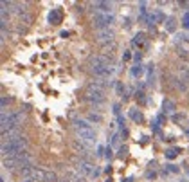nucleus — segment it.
Returning <instances> with one entry per match:
<instances>
[{
    "label": "nucleus",
    "mask_w": 189,
    "mask_h": 182,
    "mask_svg": "<svg viewBox=\"0 0 189 182\" xmlns=\"http://www.w3.org/2000/svg\"><path fill=\"white\" fill-rule=\"evenodd\" d=\"M88 70L97 79H108L113 74V58L106 54H94L88 58Z\"/></svg>",
    "instance_id": "obj_1"
},
{
    "label": "nucleus",
    "mask_w": 189,
    "mask_h": 182,
    "mask_svg": "<svg viewBox=\"0 0 189 182\" xmlns=\"http://www.w3.org/2000/svg\"><path fill=\"white\" fill-rule=\"evenodd\" d=\"M25 146H27V139L24 135H13V133H7V137H4L2 141V157H13V155H18L22 152H25Z\"/></svg>",
    "instance_id": "obj_2"
},
{
    "label": "nucleus",
    "mask_w": 189,
    "mask_h": 182,
    "mask_svg": "<svg viewBox=\"0 0 189 182\" xmlns=\"http://www.w3.org/2000/svg\"><path fill=\"white\" fill-rule=\"evenodd\" d=\"M104 85H106L104 79H97V81L88 83L85 92H83L85 99L92 105H101L104 101Z\"/></svg>",
    "instance_id": "obj_3"
},
{
    "label": "nucleus",
    "mask_w": 189,
    "mask_h": 182,
    "mask_svg": "<svg viewBox=\"0 0 189 182\" xmlns=\"http://www.w3.org/2000/svg\"><path fill=\"white\" fill-rule=\"evenodd\" d=\"M2 164H4L6 170H13V171L18 173L20 170L33 166V155H31L29 152H22V153H18V155L6 157V159L2 161Z\"/></svg>",
    "instance_id": "obj_4"
},
{
    "label": "nucleus",
    "mask_w": 189,
    "mask_h": 182,
    "mask_svg": "<svg viewBox=\"0 0 189 182\" xmlns=\"http://www.w3.org/2000/svg\"><path fill=\"white\" fill-rule=\"evenodd\" d=\"M74 130H76L77 137L85 142H95V139H97V133L92 128V124L85 119H74Z\"/></svg>",
    "instance_id": "obj_5"
},
{
    "label": "nucleus",
    "mask_w": 189,
    "mask_h": 182,
    "mask_svg": "<svg viewBox=\"0 0 189 182\" xmlns=\"http://www.w3.org/2000/svg\"><path fill=\"white\" fill-rule=\"evenodd\" d=\"M22 112H15V114H6L2 112V126H0V130H2V135H6V132L7 133H11V130L13 128H16L18 124L22 123Z\"/></svg>",
    "instance_id": "obj_6"
},
{
    "label": "nucleus",
    "mask_w": 189,
    "mask_h": 182,
    "mask_svg": "<svg viewBox=\"0 0 189 182\" xmlns=\"http://www.w3.org/2000/svg\"><path fill=\"white\" fill-rule=\"evenodd\" d=\"M113 22H115V18H113L112 13H99V11H94V15H92V26L97 29V31H101V29H110Z\"/></svg>",
    "instance_id": "obj_7"
},
{
    "label": "nucleus",
    "mask_w": 189,
    "mask_h": 182,
    "mask_svg": "<svg viewBox=\"0 0 189 182\" xmlns=\"http://www.w3.org/2000/svg\"><path fill=\"white\" fill-rule=\"evenodd\" d=\"M45 170H42V168H33L29 173L22 179V182H43L45 180Z\"/></svg>",
    "instance_id": "obj_8"
},
{
    "label": "nucleus",
    "mask_w": 189,
    "mask_h": 182,
    "mask_svg": "<svg viewBox=\"0 0 189 182\" xmlns=\"http://www.w3.org/2000/svg\"><path fill=\"white\" fill-rule=\"evenodd\" d=\"M47 20H49V24H51V26H58V24H61V20H63V11H61L60 7L51 9V11H49Z\"/></svg>",
    "instance_id": "obj_9"
},
{
    "label": "nucleus",
    "mask_w": 189,
    "mask_h": 182,
    "mask_svg": "<svg viewBox=\"0 0 189 182\" xmlns=\"http://www.w3.org/2000/svg\"><path fill=\"white\" fill-rule=\"evenodd\" d=\"M95 166H92L90 162H86V161H79V164H77V171L81 175H85V177H94Z\"/></svg>",
    "instance_id": "obj_10"
},
{
    "label": "nucleus",
    "mask_w": 189,
    "mask_h": 182,
    "mask_svg": "<svg viewBox=\"0 0 189 182\" xmlns=\"http://www.w3.org/2000/svg\"><path fill=\"white\" fill-rule=\"evenodd\" d=\"M95 38H97L99 42H112L113 40V31L112 29H101V31L95 33Z\"/></svg>",
    "instance_id": "obj_11"
},
{
    "label": "nucleus",
    "mask_w": 189,
    "mask_h": 182,
    "mask_svg": "<svg viewBox=\"0 0 189 182\" xmlns=\"http://www.w3.org/2000/svg\"><path fill=\"white\" fill-rule=\"evenodd\" d=\"M92 7H94L95 11H99V13H110V9H112V2H94Z\"/></svg>",
    "instance_id": "obj_12"
},
{
    "label": "nucleus",
    "mask_w": 189,
    "mask_h": 182,
    "mask_svg": "<svg viewBox=\"0 0 189 182\" xmlns=\"http://www.w3.org/2000/svg\"><path fill=\"white\" fill-rule=\"evenodd\" d=\"M128 115H130V119H131V121L139 123V124H141V123H144V115H142V112H141V110H137L135 106H133V108H130Z\"/></svg>",
    "instance_id": "obj_13"
},
{
    "label": "nucleus",
    "mask_w": 189,
    "mask_h": 182,
    "mask_svg": "<svg viewBox=\"0 0 189 182\" xmlns=\"http://www.w3.org/2000/svg\"><path fill=\"white\" fill-rule=\"evenodd\" d=\"M162 110H164V114H173L175 110H177V105L173 103L171 99H164V103H162Z\"/></svg>",
    "instance_id": "obj_14"
},
{
    "label": "nucleus",
    "mask_w": 189,
    "mask_h": 182,
    "mask_svg": "<svg viewBox=\"0 0 189 182\" xmlns=\"http://www.w3.org/2000/svg\"><path fill=\"white\" fill-rule=\"evenodd\" d=\"M144 44H146V35L144 33H137L131 40V45H137V47H142Z\"/></svg>",
    "instance_id": "obj_15"
},
{
    "label": "nucleus",
    "mask_w": 189,
    "mask_h": 182,
    "mask_svg": "<svg viewBox=\"0 0 189 182\" xmlns=\"http://www.w3.org/2000/svg\"><path fill=\"white\" fill-rule=\"evenodd\" d=\"M166 31L168 33H175L177 31V20L173 16H168V20H166Z\"/></svg>",
    "instance_id": "obj_16"
},
{
    "label": "nucleus",
    "mask_w": 189,
    "mask_h": 182,
    "mask_svg": "<svg viewBox=\"0 0 189 182\" xmlns=\"http://www.w3.org/2000/svg\"><path fill=\"white\" fill-rule=\"evenodd\" d=\"M153 83H155V65L148 63V85H153Z\"/></svg>",
    "instance_id": "obj_17"
},
{
    "label": "nucleus",
    "mask_w": 189,
    "mask_h": 182,
    "mask_svg": "<svg viewBox=\"0 0 189 182\" xmlns=\"http://www.w3.org/2000/svg\"><path fill=\"white\" fill-rule=\"evenodd\" d=\"M115 92H117V96H121L122 99H126V87L122 85V81H117V83H115Z\"/></svg>",
    "instance_id": "obj_18"
},
{
    "label": "nucleus",
    "mask_w": 189,
    "mask_h": 182,
    "mask_svg": "<svg viewBox=\"0 0 189 182\" xmlns=\"http://www.w3.org/2000/svg\"><path fill=\"white\" fill-rule=\"evenodd\" d=\"M86 121L101 123V121H103V117H101V114H97V112H88V114H86Z\"/></svg>",
    "instance_id": "obj_19"
},
{
    "label": "nucleus",
    "mask_w": 189,
    "mask_h": 182,
    "mask_svg": "<svg viewBox=\"0 0 189 182\" xmlns=\"http://www.w3.org/2000/svg\"><path fill=\"white\" fill-rule=\"evenodd\" d=\"M178 153H180V148H168V150H166V159L173 161Z\"/></svg>",
    "instance_id": "obj_20"
},
{
    "label": "nucleus",
    "mask_w": 189,
    "mask_h": 182,
    "mask_svg": "<svg viewBox=\"0 0 189 182\" xmlns=\"http://www.w3.org/2000/svg\"><path fill=\"white\" fill-rule=\"evenodd\" d=\"M130 72H131V76H133V78H139V76H142V72H144V67H142L141 63H139V65H133Z\"/></svg>",
    "instance_id": "obj_21"
},
{
    "label": "nucleus",
    "mask_w": 189,
    "mask_h": 182,
    "mask_svg": "<svg viewBox=\"0 0 189 182\" xmlns=\"http://www.w3.org/2000/svg\"><path fill=\"white\" fill-rule=\"evenodd\" d=\"M144 96H146L144 94V90H137V92H135V99H137L141 105H144L146 103V97H144Z\"/></svg>",
    "instance_id": "obj_22"
},
{
    "label": "nucleus",
    "mask_w": 189,
    "mask_h": 182,
    "mask_svg": "<svg viewBox=\"0 0 189 182\" xmlns=\"http://www.w3.org/2000/svg\"><path fill=\"white\" fill-rule=\"evenodd\" d=\"M126 153H128V146H121L119 150H117L115 157H117V159H124V157H126Z\"/></svg>",
    "instance_id": "obj_23"
},
{
    "label": "nucleus",
    "mask_w": 189,
    "mask_h": 182,
    "mask_svg": "<svg viewBox=\"0 0 189 182\" xmlns=\"http://www.w3.org/2000/svg\"><path fill=\"white\" fill-rule=\"evenodd\" d=\"M11 103V97H7V96H2V99H0V105H2V110L6 112V106Z\"/></svg>",
    "instance_id": "obj_24"
},
{
    "label": "nucleus",
    "mask_w": 189,
    "mask_h": 182,
    "mask_svg": "<svg viewBox=\"0 0 189 182\" xmlns=\"http://www.w3.org/2000/svg\"><path fill=\"white\" fill-rule=\"evenodd\" d=\"M166 168H168V170H166L164 173H178V171H180V170H178V168H177L175 164H168Z\"/></svg>",
    "instance_id": "obj_25"
},
{
    "label": "nucleus",
    "mask_w": 189,
    "mask_h": 182,
    "mask_svg": "<svg viewBox=\"0 0 189 182\" xmlns=\"http://www.w3.org/2000/svg\"><path fill=\"white\" fill-rule=\"evenodd\" d=\"M182 26L186 27V29H189V13L184 15V18H182Z\"/></svg>",
    "instance_id": "obj_26"
},
{
    "label": "nucleus",
    "mask_w": 189,
    "mask_h": 182,
    "mask_svg": "<svg viewBox=\"0 0 189 182\" xmlns=\"http://www.w3.org/2000/svg\"><path fill=\"white\" fill-rule=\"evenodd\" d=\"M119 142V133H113V137H112V141H110V146H115Z\"/></svg>",
    "instance_id": "obj_27"
},
{
    "label": "nucleus",
    "mask_w": 189,
    "mask_h": 182,
    "mask_svg": "<svg viewBox=\"0 0 189 182\" xmlns=\"http://www.w3.org/2000/svg\"><path fill=\"white\" fill-rule=\"evenodd\" d=\"M104 155L108 157V159H112V157H113V152H112V146H110V144L106 146V152H104Z\"/></svg>",
    "instance_id": "obj_28"
},
{
    "label": "nucleus",
    "mask_w": 189,
    "mask_h": 182,
    "mask_svg": "<svg viewBox=\"0 0 189 182\" xmlns=\"http://www.w3.org/2000/svg\"><path fill=\"white\" fill-rule=\"evenodd\" d=\"M104 152H106V148H104V146H99V148H97V157H103Z\"/></svg>",
    "instance_id": "obj_29"
},
{
    "label": "nucleus",
    "mask_w": 189,
    "mask_h": 182,
    "mask_svg": "<svg viewBox=\"0 0 189 182\" xmlns=\"http://www.w3.org/2000/svg\"><path fill=\"white\" fill-rule=\"evenodd\" d=\"M130 58H131V52H130V51H124V54H122V60H124V61H128Z\"/></svg>",
    "instance_id": "obj_30"
},
{
    "label": "nucleus",
    "mask_w": 189,
    "mask_h": 182,
    "mask_svg": "<svg viewBox=\"0 0 189 182\" xmlns=\"http://www.w3.org/2000/svg\"><path fill=\"white\" fill-rule=\"evenodd\" d=\"M146 177H148V179H155V173H153V171H148Z\"/></svg>",
    "instance_id": "obj_31"
},
{
    "label": "nucleus",
    "mask_w": 189,
    "mask_h": 182,
    "mask_svg": "<svg viewBox=\"0 0 189 182\" xmlns=\"http://www.w3.org/2000/svg\"><path fill=\"white\" fill-rule=\"evenodd\" d=\"M122 182H133V177H126V179H124Z\"/></svg>",
    "instance_id": "obj_32"
},
{
    "label": "nucleus",
    "mask_w": 189,
    "mask_h": 182,
    "mask_svg": "<svg viewBox=\"0 0 189 182\" xmlns=\"http://www.w3.org/2000/svg\"><path fill=\"white\" fill-rule=\"evenodd\" d=\"M106 182H112V179H110V177H108V179H106Z\"/></svg>",
    "instance_id": "obj_33"
},
{
    "label": "nucleus",
    "mask_w": 189,
    "mask_h": 182,
    "mask_svg": "<svg viewBox=\"0 0 189 182\" xmlns=\"http://www.w3.org/2000/svg\"><path fill=\"white\" fill-rule=\"evenodd\" d=\"M187 135H189V130H187Z\"/></svg>",
    "instance_id": "obj_34"
}]
</instances>
